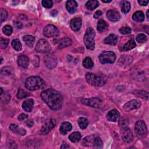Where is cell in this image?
Segmentation results:
<instances>
[{
    "mask_svg": "<svg viewBox=\"0 0 149 149\" xmlns=\"http://www.w3.org/2000/svg\"><path fill=\"white\" fill-rule=\"evenodd\" d=\"M41 97L50 109L57 111L61 108L63 97L60 93L55 90L52 88L47 89L42 93Z\"/></svg>",
    "mask_w": 149,
    "mask_h": 149,
    "instance_id": "cell-1",
    "label": "cell"
},
{
    "mask_svg": "<svg viewBox=\"0 0 149 149\" xmlns=\"http://www.w3.org/2000/svg\"><path fill=\"white\" fill-rule=\"evenodd\" d=\"M45 85V81L39 76H31L25 82L26 88L31 91L43 88Z\"/></svg>",
    "mask_w": 149,
    "mask_h": 149,
    "instance_id": "cell-2",
    "label": "cell"
},
{
    "mask_svg": "<svg viewBox=\"0 0 149 149\" xmlns=\"http://www.w3.org/2000/svg\"><path fill=\"white\" fill-rule=\"evenodd\" d=\"M87 82L94 86H103L107 83V79L103 75L87 73L86 75Z\"/></svg>",
    "mask_w": 149,
    "mask_h": 149,
    "instance_id": "cell-3",
    "label": "cell"
},
{
    "mask_svg": "<svg viewBox=\"0 0 149 149\" xmlns=\"http://www.w3.org/2000/svg\"><path fill=\"white\" fill-rule=\"evenodd\" d=\"M95 32L92 27H88L87 29L84 36V42L87 49L90 50H93L95 49Z\"/></svg>",
    "mask_w": 149,
    "mask_h": 149,
    "instance_id": "cell-4",
    "label": "cell"
},
{
    "mask_svg": "<svg viewBox=\"0 0 149 149\" xmlns=\"http://www.w3.org/2000/svg\"><path fill=\"white\" fill-rule=\"evenodd\" d=\"M99 61L101 64H113L116 59L115 54L112 51H103L99 55Z\"/></svg>",
    "mask_w": 149,
    "mask_h": 149,
    "instance_id": "cell-5",
    "label": "cell"
},
{
    "mask_svg": "<svg viewBox=\"0 0 149 149\" xmlns=\"http://www.w3.org/2000/svg\"><path fill=\"white\" fill-rule=\"evenodd\" d=\"M56 125V121L54 119H49L43 125L39 131V134L41 135H46L49 133L51 131Z\"/></svg>",
    "mask_w": 149,
    "mask_h": 149,
    "instance_id": "cell-6",
    "label": "cell"
},
{
    "mask_svg": "<svg viewBox=\"0 0 149 149\" xmlns=\"http://www.w3.org/2000/svg\"><path fill=\"white\" fill-rule=\"evenodd\" d=\"M135 130L137 136L139 137L142 138L146 137L147 135V127L145 123L143 121H137L136 123Z\"/></svg>",
    "mask_w": 149,
    "mask_h": 149,
    "instance_id": "cell-7",
    "label": "cell"
},
{
    "mask_svg": "<svg viewBox=\"0 0 149 149\" xmlns=\"http://www.w3.org/2000/svg\"><path fill=\"white\" fill-rule=\"evenodd\" d=\"M59 33L58 28L52 24H48L45 27L43 31L44 35L47 37H53L56 36Z\"/></svg>",
    "mask_w": 149,
    "mask_h": 149,
    "instance_id": "cell-8",
    "label": "cell"
},
{
    "mask_svg": "<svg viewBox=\"0 0 149 149\" xmlns=\"http://www.w3.org/2000/svg\"><path fill=\"white\" fill-rule=\"evenodd\" d=\"M82 103L83 104L90 106L94 108H100L103 104V101L97 98L84 99L82 100Z\"/></svg>",
    "mask_w": 149,
    "mask_h": 149,
    "instance_id": "cell-9",
    "label": "cell"
},
{
    "mask_svg": "<svg viewBox=\"0 0 149 149\" xmlns=\"http://www.w3.org/2000/svg\"><path fill=\"white\" fill-rule=\"evenodd\" d=\"M51 49L50 44L45 39H41L40 40L36 47V50L39 52H47L50 51Z\"/></svg>",
    "mask_w": 149,
    "mask_h": 149,
    "instance_id": "cell-10",
    "label": "cell"
},
{
    "mask_svg": "<svg viewBox=\"0 0 149 149\" xmlns=\"http://www.w3.org/2000/svg\"><path fill=\"white\" fill-rule=\"evenodd\" d=\"M44 62L47 67L50 69H52L56 66V57L53 54H48L44 56Z\"/></svg>",
    "mask_w": 149,
    "mask_h": 149,
    "instance_id": "cell-11",
    "label": "cell"
},
{
    "mask_svg": "<svg viewBox=\"0 0 149 149\" xmlns=\"http://www.w3.org/2000/svg\"><path fill=\"white\" fill-rule=\"evenodd\" d=\"M142 105L141 101L139 100H132L128 101L124 105V110L127 112H129L132 110L139 108Z\"/></svg>",
    "mask_w": 149,
    "mask_h": 149,
    "instance_id": "cell-12",
    "label": "cell"
},
{
    "mask_svg": "<svg viewBox=\"0 0 149 149\" xmlns=\"http://www.w3.org/2000/svg\"><path fill=\"white\" fill-rule=\"evenodd\" d=\"M121 133L122 139L125 143H129L133 140V136L132 132L128 127L121 128Z\"/></svg>",
    "mask_w": 149,
    "mask_h": 149,
    "instance_id": "cell-13",
    "label": "cell"
},
{
    "mask_svg": "<svg viewBox=\"0 0 149 149\" xmlns=\"http://www.w3.org/2000/svg\"><path fill=\"white\" fill-rule=\"evenodd\" d=\"M82 19L79 18H75L72 19L70 22V26L72 31L74 32H78L82 26Z\"/></svg>",
    "mask_w": 149,
    "mask_h": 149,
    "instance_id": "cell-14",
    "label": "cell"
},
{
    "mask_svg": "<svg viewBox=\"0 0 149 149\" xmlns=\"http://www.w3.org/2000/svg\"><path fill=\"white\" fill-rule=\"evenodd\" d=\"M120 117V114L119 111L115 109L111 110L107 115V118L109 121L116 122Z\"/></svg>",
    "mask_w": 149,
    "mask_h": 149,
    "instance_id": "cell-15",
    "label": "cell"
},
{
    "mask_svg": "<svg viewBox=\"0 0 149 149\" xmlns=\"http://www.w3.org/2000/svg\"><path fill=\"white\" fill-rule=\"evenodd\" d=\"M18 64L23 68H27L29 64V59L26 55H22L18 58Z\"/></svg>",
    "mask_w": 149,
    "mask_h": 149,
    "instance_id": "cell-16",
    "label": "cell"
},
{
    "mask_svg": "<svg viewBox=\"0 0 149 149\" xmlns=\"http://www.w3.org/2000/svg\"><path fill=\"white\" fill-rule=\"evenodd\" d=\"M133 61V58L129 55H124L118 60V64L121 66L127 67L131 64Z\"/></svg>",
    "mask_w": 149,
    "mask_h": 149,
    "instance_id": "cell-17",
    "label": "cell"
},
{
    "mask_svg": "<svg viewBox=\"0 0 149 149\" xmlns=\"http://www.w3.org/2000/svg\"><path fill=\"white\" fill-rule=\"evenodd\" d=\"M78 7V4L75 1L69 0L66 3V9L70 14H73L76 12Z\"/></svg>",
    "mask_w": 149,
    "mask_h": 149,
    "instance_id": "cell-18",
    "label": "cell"
},
{
    "mask_svg": "<svg viewBox=\"0 0 149 149\" xmlns=\"http://www.w3.org/2000/svg\"><path fill=\"white\" fill-rule=\"evenodd\" d=\"M107 18L111 22H116L120 20V15L119 13L114 10H110L107 13Z\"/></svg>",
    "mask_w": 149,
    "mask_h": 149,
    "instance_id": "cell-19",
    "label": "cell"
},
{
    "mask_svg": "<svg viewBox=\"0 0 149 149\" xmlns=\"http://www.w3.org/2000/svg\"><path fill=\"white\" fill-rule=\"evenodd\" d=\"M34 101L33 99H28L25 100L22 104L23 109L28 112H31L33 109Z\"/></svg>",
    "mask_w": 149,
    "mask_h": 149,
    "instance_id": "cell-20",
    "label": "cell"
},
{
    "mask_svg": "<svg viewBox=\"0 0 149 149\" xmlns=\"http://www.w3.org/2000/svg\"><path fill=\"white\" fill-rule=\"evenodd\" d=\"M104 42L106 44L115 46L118 42V36L115 35L111 34L104 39Z\"/></svg>",
    "mask_w": 149,
    "mask_h": 149,
    "instance_id": "cell-21",
    "label": "cell"
},
{
    "mask_svg": "<svg viewBox=\"0 0 149 149\" xmlns=\"http://www.w3.org/2000/svg\"><path fill=\"white\" fill-rule=\"evenodd\" d=\"M72 126L69 122H64L61 124L59 130H60V132L63 135H66L68 132H70L72 130Z\"/></svg>",
    "mask_w": 149,
    "mask_h": 149,
    "instance_id": "cell-22",
    "label": "cell"
},
{
    "mask_svg": "<svg viewBox=\"0 0 149 149\" xmlns=\"http://www.w3.org/2000/svg\"><path fill=\"white\" fill-rule=\"evenodd\" d=\"M72 41L71 39L68 37H65L61 40L60 42H59V46H58V49L62 50L68 46H69L72 44Z\"/></svg>",
    "mask_w": 149,
    "mask_h": 149,
    "instance_id": "cell-23",
    "label": "cell"
},
{
    "mask_svg": "<svg viewBox=\"0 0 149 149\" xmlns=\"http://www.w3.org/2000/svg\"><path fill=\"white\" fill-rule=\"evenodd\" d=\"M27 20V18L25 15H20L18 16V18L15 20V23L18 28L21 29L24 26V23H23L26 22Z\"/></svg>",
    "mask_w": 149,
    "mask_h": 149,
    "instance_id": "cell-24",
    "label": "cell"
},
{
    "mask_svg": "<svg viewBox=\"0 0 149 149\" xmlns=\"http://www.w3.org/2000/svg\"><path fill=\"white\" fill-rule=\"evenodd\" d=\"M23 40L27 46H29L30 47H33V46L35 43V37L33 36H31V35H27L23 37Z\"/></svg>",
    "mask_w": 149,
    "mask_h": 149,
    "instance_id": "cell-25",
    "label": "cell"
},
{
    "mask_svg": "<svg viewBox=\"0 0 149 149\" xmlns=\"http://www.w3.org/2000/svg\"><path fill=\"white\" fill-rule=\"evenodd\" d=\"M132 19L134 21L137 22H142L144 20V15L142 11H136L133 14L132 16Z\"/></svg>",
    "mask_w": 149,
    "mask_h": 149,
    "instance_id": "cell-26",
    "label": "cell"
},
{
    "mask_svg": "<svg viewBox=\"0 0 149 149\" xmlns=\"http://www.w3.org/2000/svg\"><path fill=\"white\" fill-rule=\"evenodd\" d=\"M99 5V3L97 1H94V0H90L88 1L86 4V7L87 10L93 11L96 9Z\"/></svg>",
    "mask_w": 149,
    "mask_h": 149,
    "instance_id": "cell-27",
    "label": "cell"
},
{
    "mask_svg": "<svg viewBox=\"0 0 149 149\" xmlns=\"http://www.w3.org/2000/svg\"><path fill=\"white\" fill-rule=\"evenodd\" d=\"M83 65L86 69H92L93 67L94 63L90 57H86L83 61Z\"/></svg>",
    "mask_w": 149,
    "mask_h": 149,
    "instance_id": "cell-28",
    "label": "cell"
},
{
    "mask_svg": "<svg viewBox=\"0 0 149 149\" xmlns=\"http://www.w3.org/2000/svg\"><path fill=\"white\" fill-rule=\"evenodd\" d=\"M135 47H136L135 42L133 39H131L127 43L124 44V46H123V49L125 51H129L134 48Z\"/></svg>",
    "mask_w": 149,
    "mask_h": 149,
    "instance_id": "cell-29",
    "label": "cell"
},
{
    "mask_svg": "<svg viewBox=\"0 0 149 149\" xmlns=\"http://www.w3.org/2000/svg\"><path fill=\"white\" fill-rule=\"evenodd\" d=\"M81 137H82V135H81L80 133H79L78 132H75L71 133L69 136V139L72 142L76 143V142H79L80 140Z\"/></svg>",
    "mask_w": 149,
    "mask_h": 149,
    "instance_id": "cell-30",
    "label": "cell"
},
{
    "mask_svg": "<svg viewBox=\"0 0 149 149\" xmlns=\"http://www.w3.org/2000/svg\"><path fill=\"white\" fill-rule=\"evenodd\" d=\"M107 23L103 19H101L99 21L98 24H97V31L99 32H104L105 30L107 28Z\"/></svg>",
    "mask_w": 149,
    "mask_h": 149,
    "instance_id": "cell-31",
    "label": "cell"
},
{
    "mask_svg": "<svg viewBox=\"0 0 149 149\" xmlns=\"http://www.w3.org/2000/svg\"><path fill=\"white\" fill-rule=\"evenodd\" d=\"M95 136H91L84 138L82 142V144L85 146H93Z\"/></svg>",
    "mask_w": 149,
    "mask_h": 149,
    "instance_id": "cell-32",
    "label": "cell"
},
{
    "mask_svg": "<svg viewBox=\"0 0 149 149\" xmlns=\"http://www.w3.org/2000/svg\"><path fill=\"white\" fill-rule=\"evenodd\" d=\"M78 124L82 129H86L88 125V121L86 118L81 117L78 120Z\"/></svg>",
    "mask_w": 149,
    "mask_h": 149,
    "instance_id": "cell-33",
    "label": "cell"
},
{
    "mask_svg": "<svg viewBox=\"0 0 149 149\" xmlns=\"http://www.w3.org/2000/svg\"><path fill=\"white\" fill-rule=\"evenodd\" d=\"M118 124L121 128L128 127L129 125V120L125 117H120L119 118Z\"/></svg>",
    "mask_w": 149,
    "mask_h": 149,
    "instance_id": "cell-34",
    "label": "cell"
},
{
    "mask_svg": "<svg viewBox=\"0 0 149 149\" xmlns=\"http://www.w3.org/2000/svg\"><path fill=\"white\" fill-rule=\"evenodd\" d=\"M122 11L124 14H127L131 10V4L127 1H123L121 3Z\"/></svg>",
    "mask_w": 149,
    "mask_h": 149,
    "instance_id": "cell-35",
    "label": "cell"
},
{
    "mask_svg": "<svg viewBox=\"0 0 149 149\" xmlns=\"http://www.w3.org/2000/svg\"><path fill=\"white\" fill-rule=\"evenodd\" d=\"M13 48L18 51H20L22 50V44L19 39L13 40L11 43Z\"/></svg>",
    "mask_w": 149,
    "mask_h": 149,
    "instance_id": "cell-36",
    "label": "cell"
},
{
    "mask_svg": "<svg viewBox=\"0 0 149 149\" xmlns=\"http://www.w3.org/2000/svg\"><path fill=\"white\" fill-rule=\"evenodd\" d=\"M29 96V93H27L24 90H23L22 88H19L17 93V97L19 99H24Z\"/></svg>",
    "mask_w": 149,
    "mask_h": 149,
    "instance_id": "cell-37",
    "label": "cell"
},
{
    "mask_svg": "<svg viewBox=\"0 0 149 149\" xmlns=\"http://www.w3.org/2000/svg\"><path fill=\"white\" fill-rule=\"evenodd\" d=\"M3 33L7 35V36H10L13 32V28L10 25H6L4 27L3 29Z\"/></svg>",
    "mask_w": 149,
    "mask_h": 149,
    "instance_id": "cell-38",
    "label": "cell"
},
{
    "mask_svg": "<svg viewBox=\"0 0 149 149\" xmlns=\"http://www.w3.org/2000/svg\"><path fill=\"white\" fill-rule=\"evenodd\" d=\"M10 99H11V96L7 92L4 93V94L1 96V101L3 103L6 104L8 103L10 101Z\"/></svg>",
    "mask_w": 149,
    "mask_h": 149,
    "instance_id": "cell-39",
    "label": "cell"
},
{
    "mask_svg": "<svg viewBox=\"0 0 149 149\" xmlns=\"http://www.w3.org/2000/svg\"><path fill=\"white\" fill-rule=\"evenodd\" d=\"M131 32H132L131 28L129 26H123L120 29V32L124 35L130 34Z\"/></svg>",
    "mask_w": 149,
    "mask_h": 149,
    "instance_id": "cell-40",
    "label": "cell"
},
{
    "mask_svg": "<svg viewBox=\"0 0 149 149\" xmlns=\"http://www.w3.org/2000/svg\"><path fill=\"white\" fill-rule=\"evenodd\" d=\"M103 145V143L101 139L99 137L95 136L93 146H95L97 147H102Z\"/></svg>",
    "mask_w": 149,
    "mask_h": 149,
    "instance_id": "cell-41",
    "label": "cell"
},
{
    "mask_svg": "<svg viewBox=\"0 0 149 149\" xmlns=\"http://www.w3.org/2000/svg\"><path fill=\"white\" fill-rule=\"evenodd\" d=\"M136 41L139 43H145L147 41V37L144 34H139L136 37Z\"/></svg>",
    "mask_w": 149,
    "mask_h": 149,
    "instance_id": "cell-42",
    "label": "cell"
},
{
    "mask_svg": "<svg viewBox=\"0 0 149 149\" xmlns=\"http://www.w3.org/2000/svg\"><path fill=\"white\" fill-rule=\"evenodd\" d=\"M0 15H1V22H3L5 21L8 16V13L7 11L3 8L0 10Z\"/></svg>",
    "mask_w": 149,
    "mask_h": 149,
    "instance_id": "cell-43",
    "label": "cell"
},
{
    "mask_svg": "<svg viewBox=\"0 0 149 149\" xmlns=\"http://www.w3.org/2000/svg\"><path fill=\"white\" fill-rule=\"evenodd\" d=\"M42 3L43 6L46 8H51L53 6V1L51 0H44Z\"/></svg>",
    "mask_w": 149,
    "mask_h": 149,
    "instance_id": "cell-44",
    "label": "cell"
},
{
    "mask_svg": "<svg viewBox=\"0 0 149 149\" xmlns=\"http://www.w3.org/2000/svg\"><path fill=\"white\" fill-rule=\"evenodd\" d=\"M9 43V40L4 39L3 37H1V40H0V44H1V48H6Z\"/></svg>",
    "mask_w": 149,
    "mask_h": 149,
    "instance_id": "cell-45",
    "label": "cell"
},
{
    "mask_svg": "<svg viewBox=\"0 0 149 149\" xmlns=\"http://www.w3.org/2000/svg\"><path fill=\"white\" fill-rule=\"evenodd\" d=\"M138 96L141 97L142 99H145L146 100H148V93L144 91H139L138 92Z\"/></svg>",
    "mask_w": 149,
    "mask_h": 149,
    "instance_id": "cell-46",
    "label": "cell"
},
{
    "mask_svg": "<svg viewBox=\"0 0 149 149\" xmlns=\"http://www.w3.org/2000/svg\"><path fill=\"white\" fill-rule=\"evenodd\" d=\"M11 70L7 67L1 69V73L3 75H10L11 74Z\"/></svg>",
    "mask_w": 149,
    "mask_h": 149,
    "instance_id": "cell-47",
    "label": "cell"
},
{
    "mask_svg": "<svg viewBox=\"0 0 149 149\" xmlns=\"http://www.w3.org/2000/svg\"><path fill=\"white\" fill-rule=\"evenodd\" d=\"M19 127L16 125V124H11L10 126V129H11V131H12L13 132H15V133H16L17 131H18L19 129Z\"/></svg>",
    "mask_w": 149,
    "mask_h": 149,
    "instance_id": "cell-48",
    "label": "cell"
},
{
    "mask_svg": "<svg viewBox=\"0 0 149 149\" xmlns=\"http://www.w3.org/2000/svg\"><path fill=\"white\" fill-rule=\"evenodd\" d=\"M28 118V115L25 114H21L19 116H18V120L20 121H22L24 120H26V118Z\"/></svg>",
    "mask_w": 149,
    "mask_h": 149,
    "instance_id": "cell-49",
    "label": "cell"
},
{
    "mask_svg": "<svg viewBox=\"0 0 149 149\" xmlns=\"http://www.w3.org/2000/svg\"><path fill=\"white\" fill-rule=\"evenodd\" d=\"M17 133L18 135H24L26 134V131L24 129H22V128H19L18 131H17V132L16 133Z\"/></svg>",
    "mask_w": 149,
    "mask_h": 149,
    "instance_id": "cell-50",
    "label": "cell"
},
{
    "mask_svg": "<svg viewBox=\"0 0 149 149\" xmlns=\"http://www.w3.org/2000/svg\"><path fill=\"white\" fill-rule=\"evenodd\" d=\"M102 15V12L100 11H98L95 12L94 14V18L95 19H98Z\"/></svg>",
    "mask_w": 149,
    "mask_h": 149,
    "instance_id": "cell-51",
    "label": "cell"
},
{
    "mask_svg": "<svg viewBox=\"0 0 149 149\" xmlns=\"http://www.w3.org/2000/svg\"><path fill=\"white\" fill-rule=\"evenodd\" d=\"M138 3L142 6H146L148 4V1H143V0H140V1H138Z\"/></svg>",
    "mask_w": 149,
    "mask_h": 149,
    "instance_id": "cell-52",
    "label": "cell"
},
{
    "mask_svg": "<svg viewBox=\"0 0 149 149\" xmlns=\"http://www.w3.org/2000/svg\"><path fill=\"white\" fill-rule=\"evenodd\" d=\"M33 124H34L33 121L32 120H29L26 122V125L29 127H32L33 125Z\"/></svg>",
    "mask_w": 149,
    "mask_h": 149,
    "instance_id": "cell-53",
    "label": "cell"
},
{
    "mask_svg": "<svg viewBox=\"0 0 149 149\" xmlns=\"http://www.w3.org/2000/svg\"><path fill=\"white\" fill-rule=\"evenodd\" d=\"M61 148H69V146L67 144V143H63L62 144V146H61Z\"/></svg>",
    "mask_w": 149,
    "mask_h": 149,
    "instance_id": "cell-54",
    "label": "cell"
},
{
    "mask_svg": "<svg viewBox=\"0 0 149 149\" xmlns=\"http://www.w3.org/2000/svg\"><path fill=\"white\" fill-rule=\"evenodd\" d=\"M0 90H1V93H0V96H1L4 94V91L3 90V88H0Z\"/></svg>",
    "mask_w": 149,
    "mask_h": 149,
    "instance_id": "cell-55",
    "label": "cell"
},
{
    "mask_svg": "<svg viewBox=\"0 0 149 149\" xmlns=\"http://www.w3.org/2000/svg\"><path fill=\"white\" fill-rule=\"evenodd\" d=\"M103 3H111V0H109V1H104V0H103V1H102Z\"/></svg>",
    "mask_w": 149,
    "mask_h": 149,
    "instance_id": "cell-56",
    "label": "cell"
},
{
    "mask_svg": "<svg viewBox=\"0 0 149 149\" xmlns=\"http://www.w3.org/2000/svg\"><path fill=\"white\" fill-rule=\"evenodd\" d=\"M148 12H149V11L148 10V11H147V18H148Z\"/></svg>",
    "mask_w": 149,
    "mask_h": 149,
    "instance_id": "cell-57",
    "label": "cell"
}]
</instances>
